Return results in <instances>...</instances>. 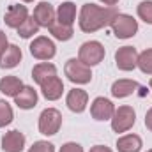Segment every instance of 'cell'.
<instances>
[{
	"instance_id": "cell-1",
	"label": "cell",
	"mask_w": 152,
	"mask_h": 152,
	"mask_svg": "<svg viewBox=\"0 0 152 152\" xmlns=\"http://www.w3.org/2000/svg\"><path fill=\"white\" fill-rule=\"evenodd\" d=\"M117 14L118 11L115 7H99L96 4H85L80 11V28L87 34L97 32L108 27Z\"/></svg>"
},
{
	"instance_id": "cell-2",
	"label": "cell",
	"mask_w": 152,
	"mask_h": 152,
	"mask_svg": "<svg viewBox=\"0 0 152 152\" xmlns=\"http://www.w3.org/2000/svg\"><path fill=\"white\" fill-rule=\"evenodd\" d=\"M78 58H80L85 66H88V67L97 66V64H101L103 58H104V46H103L99 41H87V42H83V44L80 46V50H78Z\"/></svg>"
},
{
	"instance_id": "cell-3",
	"label": "cell",
	"mask_w": 152,
	"mask_h": 152,
	"mask_svg": "<svg viewBox=\"0 0 152 152\" xmlns=\"http://www.w3.org/2000/svg\"><path fill=\"white\" fill-rule=\"evenodd\" d=\"M62 126V113L57 108H46L39 115V133L44 136H53Z\"/></svg>"
},
{
	"instance_id": "cell-4",
	"label": "cell",
	"mask_w": 152,
	"mask_h": 152,
	"mask_svg": "<svg viewBox=\"0 0 152 152\" xmlns=\"http://www.w3.org/2000/svg\"><path fill=\"white\" fill-rule=\"evenodd\" d=\"M64 73L76 85H85V83H90V80H92L90 67L85 66L80 58H69L64 66Z\"/></svg>"
},
{
	"instance_id": "cell-5",
	"label": "cell",
	"mask_w": 152,
	"mask_h": 152,
	"mask_svg": "<svg viewBox=\"0 0 152 152\" xmlns=\"http://www.w3.org/2000/svg\"><path fill=\"white\" fill-rule=\"evenodd\" d=\"M110 27L113 30L115 37H118V39H129L138 32V21L133 16L120 14V12L113 18V21L110 23Z\"/></svg>"
},
{
	"instance_id": "cell-6",
	"label": "cell",
	"mask_w": 152,
	"mask_h": 152,
	"mask_svg": "<svg viewBox=\"0 0 152 152\" xmlns=\"http://www.w3.org/2000/svg\"><path fill=\"white\" fill-rule=\"evenodd\" d=\"M136 122V112L133 110V106H118L115 110L113 117H112V129L115 133H126L129 131Z\"/></svg>"
},
{
	"instance_id": "cell-7",
	"label": "cell",
	"mask_w": 152,
	"mask_h": 152,
	"mask_svg": "<svg viewBox=\"0 0 152 152\" xmlns=\"http://www.w3.org/2000/svg\"><path fill=\"white\" fill-rule=\"evenodd\" d=\"M30 53L34 58L37 60H51L57 53V48H55V42L51 39L44 37V36H39L30 42Z\"/></svg>"
},
{
	"instance_id": "cell-8",
	"label": "cell",
	"mask_w": 152,
	"mask_h": 152,
	"mask_svg": "<svg viewBox=\"0 0 152 152\" xmlns=\"http://www.w3.org/2000/svg\"><path fill=\"white\" fill-rule=\"evenodd\" d=\"M115 64L120 71H133L138 64V51L133 46H122L115 51Z\"/></svg>"
},
{
	"instance_id": "cell-9",
	"label": "cell",
	"mask_w": 152,
	"mask_h": 152,
	"mask_svg": "<svg viewBox=\"0 0 152 152\" xmlns=\"http://www.w3.org/2000/svg\"><path fill=\"white\" fill-rule=\"evenodd\" d=\"M115 113L113 103L106 97H96L90 104V115L96 120H112Z\"/></svg>"
},
{
	"instance_id": "cell-10",
	"label": "cell",
	"mask_w": 152,
	"mask_h": 152,
	"mask_svg": "<svg viewBox=\"0 0 152 152\" xmlns=\"http://www.w3.org/2000/svg\"><path fill=\"white\" fill-rule=\"evenodd\" d=\"M32 16L37 21L39 27L50 28L55 23V20H57V11L53 9V5L50 2H39L37 5H36V9H34V14Z\"/></svg>"
},
{
	"instance_id": "cell-11",
	"label": "cell",
	"mask_w": 152,
	"mask_h": 152,
	"mask_svg": "<svg viewBox=\"0 0 152 152\" xmlns=\"http://www.w3.org/2000/svg\"><path fill=\"white\" fill-rule=\"evenodd\" d=\"M28 18V9H27V5H21V4H16V5H11L9 9H7V12H5V16H4V21H5V25L9 27V28H20L23 23H25V20Z\"/></svg>"
},
{
	"instance_id": "cell-12",
	"label": "cell",
	"mask_w": 152,
	"mask_h": 152,
	"mask_svg": "<svg viewBox=\"0 0 152 152\" xmlns=\"http://www.w3.org/2000/svg\"><path fill=\"white\" fill-rule=\"evenodd\" d=\"M25 149V134L18 129H12L2 136V151L4 152H21Z\"/></svg>"
},
{
	"instance_id": "cell-13",
	"label": "cell",
	"mask_w": 152,
	"mask_h": 152,
	"mask_svg": "<svg viewBox=\"0 0 152 152\" xmlns=\"http://www.w3.org/2000/svg\"><path fill=\"white\" fill-rule=\"evenodd\" d=\"M66 104L71 112L81 113V112H85V108L88 104V94L81 88H73V90H69V94L66 97Z\"/></svg>"
},
{
	"instance_id": "cell-14",
	"label": "cell",
	"mask_w": 152,
	"mask_h": 152,
	"mask_svg": "<svg viewBox=\"0 0 152 152\" xmlns=\"http://www.w3.org/2000/svg\"><path fill=\"white\" fill-rule=\"evenodd\" d=\"M41 92H42V96H44L48 101H57V99L62 97L64 81H62L58 76H53V78L46 80V81L41 85Z\"/></svg>"
},
{
	"instance_id": "cell-15",
	"label": "cell",
	"mask_w": 152,
	"mask_h": 152,
	"mask_svg": "<svg viewBox=\"0 0 152 152\" xmlns=\"http://www.w3.org/2000/svg\"><path fill=\"white\" fill-rule=\"evenodd\" d=\"M14 104L21 110H32L37 104V92L34 90V87L25 85L20 90V94L14 97Z\"/></svg>"
},
{
	"instance_id": "cell-16",
	"label": "cell",
	"mask_w": 152,
	"mask_h": 152,
	"mask_svg": "<svg viewBox=\"0 0 152 152\" xmlns=\"http://www.w3.org/2000/svg\"><path fill=\"white\" fill-rule=\"evenodd\" d=\"M21 50L16 44H9L5 51L0 55V67L2 69H12L21 62Z\"/></svg>"
},
{
	"instance_id": "cell-17",
	"label": "cell",
	"mask_w": 152,
	"mask_h": 152,
	"mask_svg": "<svg viewBox=\"0 0 152 152\" xmlns=\"http://www.w3.org/2000/svg\"><path fill=\"white\" fill-rule=\"evenodd\" d=\"M138 88H140V85L134 80H117L112 85V96L122 99V97H127V96L134 94Z\"/></svg>"
},
{
	"instance_id": "cell-18",
	"label": "cell",
	"mask_w": 152,
	"mask_h": 152,
	"mask_svg": "<svg viewBox=\"0 0 152 152\" xmlns=\"http://www.w3.org/2000/svg\"><path fill=\"white\" fill-rule=\"evenodd\" d=\"M53 76H57V67L53 64H50V62H41L37 66H34V69H32V78H34V81L37 83L39 87L46 80H50Z\"/></svg>"
},
{
	"instance_id": "cell-19",
	"label": "cell",
	"mask_w": 152,
	"mask_h": 152,
	"mask_svg": "<svg viewBox=\"0 0 152 152\" xmlns=\"http://www.w3.org/2000/svg\"><path fill=\"white\" fill-rule=\"evenodd\" d=\"M23 87L25 85H23V81L18 76H4L0 80V92L9 96V97H16Z\"/></svg>"
},
{
	"instance_id": "cell-20",
	"label": "cell",
	"mask_w": 152,
	"mask_h": 152,
	"mask_svg": "<svg viewBox=\"0 0 152 152\" xmlns=\"http://www.w3.org/2000/svg\"><path fill=\"white\" fill-rule=\"evenodd\" d=\"M118 152H140L142 149V138L138 134H124L117 140Z\"/></svg>"
},
{
	"instance_id": "cell-21",
	"label": "cell",
	"mask_w": 152,
	"mask_h": 152,
	"mask_svg": "<svg viewBox=\"0 0 152 152\" xmlns=\"http://www.w3.org/2000/svg\"><path fill=\"white\" fill-rule=\"evenodd\" d=\"M57 20L62 25L73 27V23H75V20H76V5L73 2H64L62 5H58V9H57Z\"/></svg>"
},
{
	"instance_id": "cell-22",
	"label": "cell",
	"mask_w": 152,
	"mask_h": 152,
	"mask_svg": "<svg viewBox=\"0 0 152 152\" xmlns=\"http://www.w3.org/2000/svg\"><path fill=\"white\" fill-rule=\"evenodd\" d=\"M50 34L58 41H69L73 37V27H67V25H62L57 21L50 27Z\"/></svg>"
},
{
	"instance_id": "cell-23",
	"label": "cell",
	"mask_w": 152,
	"mask_h": 152,
	"mask_svg": "<svg viewBox=\"0 0 152 152\" xmlns=\"http://www.w3.org/2000/svg\"><path fill=\"white\" fill-rule=\"evenodd\" d=\"M39 27L37 25V21L34 20V16H28L27 20H25V23L18 28V36H21L23 39H28V37H32V36H36L39 32Z\"/></svg>"
},
{
	"instance_id": "cell-24",
	"label": "cell",
	"mask_w": 152,
	"mask_h": 152,
	"mask_svg": "<svg viewBox=\"0 0 152 152\" xmlns=\"http://www.w3.org/2000/svg\"><path fill=\"white\" fill-rule=\"evenodd\" d=\"M136 67H140L142 73L145 75H152V48L138 53V64Z\"/></svg>"
},
{
	"instance_id": "cell-25",
	"label": "cell",
	"mask_w": 152,
	"mask_h": 152,
	"mask_svg": "<svg viewBox=\"0 0 152 152\" xmlns=\"http://www.w3.org/2000/svg\"><path fill=\"white\" fill-rule=\"evenodd\" d=\"M14 118V113H12V108L7 101L0 99V127H5L12 122Z\"/></svg>"
},
{
	"instance_id": "cell-26",
	"label": "cell",
	"mask_w": 152,
	"mask_h": 152,
	"mask_svg": "<svg viewBox=\"0 0 152 152\" xmlns=\"http://www.w3.org/2000/svg\"><path fill=\"white\" fill-rule=\"evenodd\" d=\"M138 16L145 23L152 25V0H143L138 4Z\"/></svg>"
},
{
	"instance_id": "cell-27",
	"label": "cell",
	"mask_w": 152,
	"mask_h": 152,
	"mask_svg": "<svg viewBox=\"0 0 152 152\" xmlns=\"http://www.w3.org/2000/svg\"><path fill=\"white\" fill-rule=\"evenodd\" d=\"M28 152H55V145L50 143V142L39 140V142H36V143L28 149Z\"/></svg>"
},
{
	"instance_id": "cell-28",
	"label": "cell",
	"mask_w": 152,
	"mask_h": 152,
	"mask_svg": "<svg viewBox=\"0 0 152 152\" xmlns=\"http://www.w3.org/2000/svg\"><path fill=\"white\" fill-rule=\"evenodd\" d=\"M58 152H83V147L80 143H75V142H67L60 147Z\"/></svg>"
},
{
	"instance_id": "cell-29",
	"label": "cell",
	"mask_w": 152,
	"mask_h": 152,
	"mask_svg": "<svg viewBox=\"0 0 152 152\" xmlns=\"http://www.w3.org/2000/svg\"><path fill=\"white\" fill-rule=\"evenodd\" d=\"M9 46V42H7V36H5V32H2L0 30V55L5 51V48Z\"/></svg>"
},
{
	"instance_id": "cell-30",
	"label": "cell",
	"mask_w": 152,
	"mask_h": 152,
	"mask_svg": "<svg viewBox=\"0 0 152 152\" xmlns=\"http://www.w3.org/2000/svg\"><path fill=\"white\" fill-rule=\"evenodd\" d=\"M145 127H147L149 131H152V108L145 113Z\"/></svg>"
},
{
	"instance_id": "cell-31",
	"label": "cell",
	"mask_w": 152,
	"mask_h": 152,
	"mask_svg": "<svg viewBox=\"0 0 152 152\" xmlns=\"http://www.w3.org/2000/svg\"><path fill=\"white\" fill-rule=\"evenodd\" d=\"M90 152H113L112 149H108V147H104V145H96V147H92Z\"/></svg>"
},
{
	"instance_id": "cell-32",
	"label": "cell",
	"mask_w": 152,
	"mask_h": 152,
	"mask_svg": "<svg viewBox=\"0 0 152 152\" xmlns=\"http://www.w3.org/2000/svg\"><path fill=\"white\" fill-rule=\"evenodd\" d=\"M104 5H108V7H113L115 4H118V0H101Z\"/></svg>"
},
{
	"instance_id": "cell-33",
	"label": "cell",
	"mask_w": 152,
	"mask_h": 152,
	"mask_svg": "<svg viewBox=\"0 0 152 152\" xmlns=\"http://www.w3.org/2000/svg\"><path fill=\"white\" fill-rule=\"evenodd\" d=\"M149 87H151V90H152V78H151V81H149Z\"/></svg>"
},
{
	"instance_id": "cell-34",
	"label": "cell",
	"mask_w": 152,
	"mask_h": 152,
	"mask_svg": "<svg viewBox=\"0 0 152 152\" xmlns=\"http://www.w3.org/2000/svg\"><path fill=\"white\" fill-rule=\"evenodd\" d=\"M21 2H34V0H21Z\"/></svg>"
},
{
	"instance_id": "cell-35",
	"label": "cell",
	"mask_w": 152,
	"mask_h": 152,
	"mask_svg": "<svg viewBox=\"0 0 152 152\" xmlns=\"http://www.w3.org/2000/svg\"><path fill=\"white\" fill-rule=\"evenodd\" d=\"M147 152H152V149H151V151H147Z\"/></svg>"
}]
</instances>
